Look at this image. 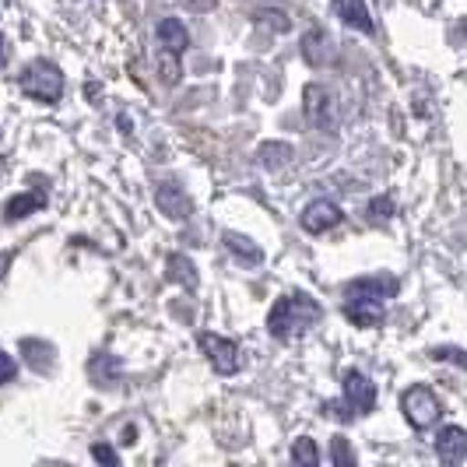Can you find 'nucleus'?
Returning a JSON list of instances; mask_svg holds the SVG:
<instances>
[{"label": "nucleus", "instance_id": "nucleus-1", "mask_svg": "<svg viewBox=\"0 0 467 467\" xmlns=\"http://www.w3.org/2000/svg\"><path fill=\"white\" fill-rule=\"evenodd\" d=\"M320 317H324V309H320L317 299H309V296H281L278 303L271 306V313H267V330L278 341H292V337L306 334L309 327H317Z\"/></svg>", "mask_w": 467, "mask_h": 467}, {"label": "nucleus", "instance_id": "nucleus-2", "mask_svg": "<svg viewBox=\"0 0 467 467\" xmlns=\"http://www.w3.org/2000/svg\"><path fill=\"white\" fill-rule=\"evenodd\" d=\"M18 85H22V92L28 95L32 102L53 106V102L64 99V70L57 67L53 60H32V64L22 70Z\"/></svg>", "mask_w": 467, "mask_h": 467}, {"label": "nucleus", "instance_id": "nucleus-3", "mask_svg": "<svg viewBox=\"0 0 467 467\" xmlns=\"http://www.w3.org/2000/svg\"><path fill=\"white\" fill-rule=\"evenodd\" d=\"M303 117L317 127V130H334L337 127V95L334 88L309 81L303 88Z\"/></svg>", "mask_w": 467, "mask_h": 467}, {"label": "nucleus", "instance_id": "nucleus-4", "mask_svg": "<svg viewBox=\"0 0 467 467\" xmlns=\"http://www.w3.org/2000/svg\"><path fill=\"white\" fill-rule=\"evenodd\" d=\"M400 411H404V419H408V425L411 429H432L436 421H440V415H443V404H440V398L429 390V387H408L404 390V398H400Z\"/></svg>", "mask_w": 467, "mask_h": 467}, {"label": "nucleus", "instance_id": "nucleus-5", "mask_svg": "<svg viewBox=\"0 0 467 467\" xmlns=\"http://www.w3.org/2000/svg\"><path fill=\"white\" fill-rule=\"evenodd\" d=\"M398 278L394 275H369V278H355L345 288V303H379L387 306V299L398 296Z\"/></svg>", "mask_w": 467, "mask_h": 467}, {"label": "nucleus", "instance_id": "nucleus-6", "mask_svg": "<svg viewBox=\"0 0 467 467\" xmlns=\"http://www.w3.org/2000/svg\"><path fill=\"white\" fill-rule=\"evenodd\" d=\"M197 345H201V351L208 355V362L214 373H222V376L239 373V345H235L233 337H222V334L204 330V334L197 337Z\"/></svg>", "mask_w": 467, "mask_h": 467}, {"label": "nucleus", "instance_id": "nucleus-7", "mask_svg": "<svg viewBox=\"0 0 467 467\" xmlns=\"http://www.w3.org/2000/svg\"><path fill=\"white\" fill-rule=\"evenodd\" d=\"M341 390H345V408H348V419L351 415H369L376 408V387L373 379L366 373H358V369H348L345 373V383H341Z\"/></svg>", "mask_w": 467, "mask_h": 467}, {"label": "nucleus", "instance_id": "nucleus-8", "mask_svg": "<svg viewBox=\"0 0 467 467\" xmlns=\"http://www.w3.org/2000/svg\"><path fill=\"white\" fill-rule=\"evenodd\" d=\"M155 204L162 211L165 218H172V222H187L190 214H193V201H190V193L176 180H162L159 190H155Z\"/></svg>", "mask_w": 467, "mask_h": 467}, {"label": "nucleus", "instance_id": "nucleus-9", "mask_svg": "<svg viewBox=\"0 0 467 467\" xmlns=\"http://www.w3.org/2000/svg\"><path fill=\"white\" fill-rule=\"evenodd\" d=\"M341 208L334 204V201H313V204H306V211H303V229L309 235H324V233H330V229H337L341 225Z\"/></svg>", "mask_w": 467, "mask_h": 467}, {"label": "nucleus", "instance_id": "nucleus-10", "mask_svg": "<svg viewBox=\"0 0 467 467\" xmlns=\"http://www.w3.org/2000/svg\"><path fill=\"white\" fill-rule=\"evenodd\" d=\"M337 53V43L327 28H309L303 36V60L309 67H327Z\"/></svg>", "mask_w": 467, "mask_h": 467}, {"label": "nucleus", "instance_id": "nucleus-11", "mask_svg": "<svg viewBox=\"0 0 467 467\" xmlns=\"http://www.w3.org/2000/svg\"><path fill=\"white\" fill-rule=\"evenodd\" d=\"M436 457L443 464H461L467 457V429H461V425L440 429V436H436Z\"/></svg>", "mask_w": 467, "mask_h": 467}, {"label": "nucleus", "instance_id": "nucleus-12", "mask_svg": "<svg viewBox=\"0 0 467 467\" xmlns=\"http://www.w3.org/2000/svg\"><path fill=\"white\" fill-rule=\"evenodd\" d=\"M334 15L341 18V25H348L355 32H366V36L376 28L366 0H334Z\"/></svg>", "mask_w": 467, "mask_h": 467}, {"label": "nucleus", "instance_id": "nucleus-13", "mask_svg": "<svg viewBox=\"0 0 467 467\" xmlns=\"http://www.w3.org/2000/svg\"><path fill=\"white\" fill-rule=\"evenodd\" d=\"M159 43H162V49L169 57H183L190 47L187 25L180 22V18H162V22H159Z\"/></svg>", "mask_w": 467, "mask_h": 467}, {"label": "nucleus", "instance_id": "nucleus-14", "mask_svg": "<svg viewBox=\"0 0 467 467\" xmlns=\"http://www.w3.org/2000/svg\"><path fill=\"white\" fill-rule=\"evenodd\" d=\"M47 208V197L39 193V190H28V193H15L7 204H4V218L7 222H22L28 214H36V211Z\"/></svg>", "mask_w": 467, "mask_h": 467}, {"label": "nucleus", "instance_id": "nucleus-15", "mask_svg": "<svg viewBox=\"0 0 467 467\" xmlns=\"http://www.w3.org/2000/svg\"><path fill=\"white\" fill-rule=\"evenodd\" d=\"M292 155H296V148L288 144V140H264L257 148V162L267 169V172H278L285 165L292 162Z\"/></svg>", "mask_w": 467, "mask_h": 467}, {"label": "nucleus", "instance_id": "nucleus-16", "mask_svg": "<svg viewBox=\"0 0 467 467\" xmlns=\"http://www.w3.org/2000/svg\"><path fill=\"white\" fill-rule=\"evenodd\" d=\"M222 243H225V250L235 254V257L243 260V264H260L264 260V250H260L257 243L250 239V235H239V233H222Z\"/></svg>", "mask_w": 467, "mask_h": 467}, {"label": "nucleus", "instance_id": "nucleus-17", "mask_svg": "<svg viewBox=\"0 0 467 467\" xmlns=\"http://www.w3.org/2000/svg\"><path fill=\"white\" fill-rule=\"evenodd\" d=\"M345 317L355 327H379L383 324V306L379 303H345Z\"/></svg>", "mask_w": 467, "mask_h": 467}, {"label": "nucleus", "instance_id": "nucleus-18", "mask_svg": "<svg viewBox=\"0 0 467 467\" xmlns=\"http://www.w3.org/2000/svg\"><path fill=\"white\" fill-rule=\"evenodd\" d=\"M254 22L267 25L271 32H288V28H292V18H288V11H281V7H267V4L254 11Z\"/></svg>", "mask_w": 467, "mask_h": 467}, {"label": "nucleus", "instance_id": "nucleus-19", "mask_svg": "<svg viewBox=\"0 0 467 467\" xmlns=\"http://www.w3.org/2000/svg\"><path fill=\"white\" fill-rule=\"evenodd\" d=\"M169 278L180 281L183 288H197V275H193V264L187 257H180V254H172L169 257Z\"/></svg>", "mask_w": 467, "mask_h": 467}, {"label": "nucleus", "instance_id": "nucleus-20", "mask_svg": "<svg viewBox=\"0 0 467 467\" xmlns=\"http://www.w3.org/2000/svg\"><path fill=\"white\" fill-rule=\"evenodd\" d=\"M292 461L303 467H317L320 464V450H317V443H313L309 436H299V440L292 443Z\"/></svg>", "mask_w": 467, "mask_h": 467}, {"label": "nucleus", "instance_id": "nucleus-21", "mask_svg": "<svg viewBox=\"0 0 467 467\" xmlns=\"http://www.w3.org/2000/svg\"><path fill=\"white\" fill-rule=\"evenodd\" d=\"M330 457H334V464H341V467L355 464V457H351L348 440H345V436H334V440H330Z\"/></svg>", "mask_w": 467, "mask_h": 467}, {"label": "nucleus", "instance_id": "nucleus-22", "mask_svg": "<svg viewBox=\"0 0 467 467\" xmlns=\"http://www.w3.org/2000/svg\"><path fill=\"white\" fill-rule=\"evenodd\" d=\"M15 376H18V362H15L7 351L0 348V383H11Z\"/></svg>", "mask_w": 467, "mask_h": 467}, {"label": "nucleus", "instance_id": "nucleus-23", "mask_svg": "<svg viewBox=\"0 0 467 467\" xmlns=\"http://www.w3.org/2000/svg\"><path fill=\"white\" fill-rule=\"evenodd\" d=\"M369 214H373V218H390V214H394V201H390V197H373V201H369Z\"/></svg>", "mask_w": 467, "mask_h": 467}, {"label": "nucleus", "instance_id": "nucleus-24", "mask_svg": "<svg viewBox=\"0 0 467 467\" xmlns=\"http://www.w3.org/2000/svg\"><path fill=\"white\" fill-rule=\"evenodd\" d=\"M92 457L99 461V464H119V453L113 450V446H106V443H95Z\"/></svg>", "mask_w": 467, "mask_h": 467}, {"label": "nucleus", "instance_id": "nucleus-25", "mask_svg": "<svg viewBox=\"0 0 467 467\" xmlns=\"http://www.w3.org/2000/svg\"><path fill=\"white\" fill-rule=\"evenodd\" d=\"M11 260H15V254H11V250H4V254H0V278L7 275V267H11Z\"/></svg>", "mask_w": 467, "mask_h": 467}, {"label": "nucleus", "instance_id": "nucleus-26", "mask_svg": "<svg viewBox=\"0 0 467 467\" xmlns=\"http://www.w3.org/2000/svg\"><path fill=\"white\" fill-rule=\"evenodd\" d=\"M4 64H7V39L0 36V70H4Z\"/></svg>", "mask_w": 467, "mask_h": 467}, {"label": "nucleus", "instance_id": "nucleus-27", "mask_svg": "<svg viewBox=\"0 0 467 467\" xmlns=\"http://www.w3.org/2000/svg\"><path fill=\"white\" fill-rule=\"evenodd\" d=\"M464 36H467V18H464Z\"/></svg>", "mask_w": 467, "mask_h": 467}]
</instances>
